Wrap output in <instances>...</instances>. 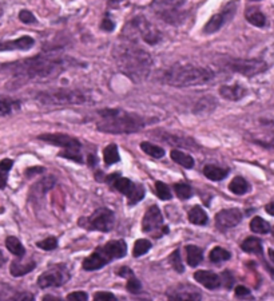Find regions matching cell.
I'll use <instances>...</instances> for the list:
<instances>
[{"label": "cell", "mask_w": 274, "mask_h": 301, "mask_svg": "<svg viewBox=\"0 0 274 301\" xmlns=\"http://www.w3.org/2000/svg\"><path fill=\"white\" fill-rule=\"evenodd\" d=\"M74 61L70 58L55 54H41L36 57L28 58L24 61L11 63L7 68L11 71L14 81L17 85L26 83L34 79L55 78L61 72L71 67Z\"/></svg>", "instance_id": "6da1fadb"}, {"label": "cell", "mask_w": 274, "mask_h": 301, "mask_svg": "<svg viewBox=\"0 0 274 301\" xmlns=\"http://www.w3.org/2000/svg\"><path fill=\"white\" fill-rule=\"evenodd\" d=\"M114 58L119 70L131 81L142 82L149 78L152 67L151 57L134 42L118 46L114 51Z\"/></svg>", "instance_id": "7a4b0ae2"}, {"label": "cell", "mask_w": 274, "mask_h": 301, "mask_svg": "<svg viewBox=\"0 0 274 301\" xmlns=\"http://www.w3.org/2000/svg\"><path fill=\"white\" fill-rule=\"evenodd\" d=\"M99 119L96 127L99 131L108 134H131L142 130L149 123H154L155 119L149 121L142 115L125 111L122 108H103L98 111Z\"/></svg>", "instance_id": "3957f363"}, {"label": "cell", "mask_w": 274, "mask_h": 301, "mask_svg": "<svg viewBox=\"0 0 274 301\" xmlns=\"http://www.w3.org/2000/svg\"><path fill=\"white\" fill-rule=\"evenodd\" d=\"M214 78V72L206 67L194 65H174L163 72L162 81L173 87H193L205 85Z\"/></svg>", "instance_id": "277c9868"}, {"label": "cell", "mask_w": 274, "mask_h": 301, "mask_svg": "<svg viewBox=\"0 0 274 301\" xmlns=\"http://www.w3.org/2000/svg\"><path fill=\"white\" fill-rule=\"evenodd\" d=\"M127 254V244L123 240H112L101 245L83 260L82 268L85 271H98L111 261L123 258Z\"/></svg>", "instance_id": "5b68a950"}, {"label": "cell", "mask_w": 274, "mask_h": 301, "mask_svg": "<svg viewBox=\"0 0 274 301\" xmlns=\"http://www.w3.org/2000/svg\"><path fill=\"white\" fill-rule=\"evenodd\" d=\"M36 101L46 106L83 105L91 101V95L85 90L58 88V90H47V91L39 92L36 95Z\"/></svg>", "instance_id": "8992f818"}, {"label": "cell", "mask_w": 274, "mask_h": 301, "mask_svg": "<svg viewBox=\"0 0 274 301\" xmlns=\"http://www.w3.org/2000/svg\"><path fill=\"white\" fill-rule=\"evenodd\" d=\"M123 34L129 39V42L135 43L136 37H141L147 44H158L162 41V32L150 23L146 17L136 16L123 28Z\"/></svg>", "instance_id": "52a82bcc"}, {"label": "cell", "mask_w": 274, "mask_h": 301, "mask_svg": "<svg viewBox=\"0 0 274 301\" xmlns=\"http://www.w3.org/2000/svg\"><path fill=\"white\" fill-rule=\"evenodd\" d=\"M37 139H41L43 142L51 143V145L63 147L65 150L59 153L58 157L71 159V161H75L78 163L83 162L82 143L78 138L67 136V134H62V133H52V134L47 133V134H42V136L37 137Z\"/></svg>", "instance_id": "ba28073f"}, {"label": "cell", "mask_w": 274, "mask_h": 301, "mask_svg": "<svg viewBox=\"0 0 274 301\" xmlns=\"http://www.w3.org/2000/svg\"><path fill=\"white\" fill-rule=\"evenodd\" d=\"M79 225L87 230L110 232L115 225V214L108 208H99L90 217L81 218Z\"/></svg>", "instance_id": "9c48e42d"}, {"label": "cell", "mask_w": 274, "mask_h": 301, "mask_svg": "<svg viewBox=\"0 0 274 301\" xmlns=\"http://www.w3.org/2000/svg\"><path fill=\"white\" fill-rule=\"evenodd\" d=\"M107 182L110 183L114 189L121 192L123 196L127 197L130 205H135L136 202L143 200V197H145V187H143L141 183L132 182L131 179L121 177L118 173L108 176Z\"/></svg>", "instance_id": "30bf717a"}, {"label": "cell", "mask_w": 274, "mask_h": 301, "mask_svg": "<svg viewBox=\"0 0 274 301\" xmlns=\"http://www.w3.org/2000/svg\"><path fill=\"white\" fill-rule=\"evenodd\" d=\"M186 0H154L151 8L166 23H180L182 21L181 8Z\"/></svg>", "instance_id": "8fae6325"}, {"label": "cell", "mask_w": 274, "mask_h": 301, "mask_svg": "<svg viewBox=\"0 0 274 301\" xmlns=\"http://www.w3.org/2000/svg\"><path fill=\"white\" fill-rule=\"evenodd\" d=\"M71 277L70 269L66 264H55L37 277V285L43 289L58 288L65 285Z\"/></svg>", "instance_id": "7c38bea8"}, {"label": "cell", "mask_w": 274, "mask_h": 301, "mask_svg": "<svg viewBox=\"0 0 274 301\" xmlns=\"http://www.w3.org/2000/svg\"><path fill=\"white\" fill-rule=\"evenodd\" d=\"M142 230L143 233L154 234L155 238L165 233H169V228L163 225V216L156 205H151L146 210L142 220Z\"/></svg>", "instance_id": "4fadbf2b"}, {"label": "cell", "mask_w": 274, "mask_h": 301, "mask_svg": "<svg viewBox=\"0 0 274 301\" xmlns=\"http://www.w3.org/2000/svg\"><path fill=\"white\" fill-rule=\"evenodd\" d=\"M227 67L230 68L231 71L251 78V77L266 71L269 66L266 62L261 61V59H233L227 63Z\"/></svg>", "instance_id": "5bb4252c"}, {"label": "cell", "mask_w": 274, "mask_h": 301, "mask_svg": "<svg viewBox=\"0 0 274 301\" xmlns=\"http://www.w3.org/2000/svg\"><path fill=\"white\" fill-rule=\"evenodd\" d=\"M237 7L238 3L236 0L230 2V3H227L221 12L216 14L214 16H211L209 19L206 24H205V27H203V34H216L217 31H220L221 28L224 27L225 24L229 23L234 17L236 12H237Z\"/></svg>", "instance_id": "9a60e30c"}, {"label": "cell", "mask_w": 274, "mask_h": 301, "mask_svg": "<svg viewBox=\"0 0 274 301\" xmlns=\"http://www.w3.org/2000/svg\"><path fill=\"white\" fill-rule=\"evenodd\" d=\"M152 136L156 137L159 141L166 142L169 145L177 146V147H182V149H190L193 152H198L200 145L194 141L193 138H189L182 134H175V133H169L166 130H156L152 133Z\"/></svg>", "instance_id": "2e32d148"}, {"label": "cell", "mask_w": 274, "mask_h": 301, "mask_svg": "<svg viewBox=\"0 0 274 301\" xmlns=\"http://www.w3.org/2000/svg\"><path fill=\"white\" fill-rule=\"evenodd\" d=\"M242 212L240 209H224L218 212L216 216V225L221 232H226V230L236 228L238 223L242 221Z\"/></svg>", "instance_id": "e0dca14e"}, {"label": "cell", "mask_w": 274, "mask_h": 301, "mask_svg": "<svg viewBox=\"0 0 274 301\" xmlns=\"http://www.w3.org/2000/svg\"><path fill=\"white\" fill-rule=\"evenodd\" d=\"M167 297L170 300L177 301H187V300H200L202 297V293H201L193 285H187V284H180L177 285V287L170 288L169 291H167Z\"/></svg>", "instance_id": "ac0fdd59"}, {"label": "cell", "mask_w": 274, "mask_h": 301, "mask_svg": "<svg viewBox=\"0 0 274 301\" xmlns=\"http://www.w3.org/2000/svg\"><path fill=\"white\" fill-rule=\"evenodd\" d=\"M35 41L34 37L24 36L17 37V39H14V41H6V42H0V51H14V50H30V48L34 47Z\"/></svg>", "instance_id": "d6986e66"}, {"label": "cell", "mask_w": 274, "mask_h": 301, "mask_svg": "<svg viewBox=\"0 0 274 301\" xmlns=\"http://www.w3.org/2000/svg\"><path fill=\"white\" fill-rule=\"evenodd\" d=\"M247 94V90L244 87V86L238 85H224L220 87V95L226 101L231 102H237L244 99Z\"/></svg>", "instance_id": "ffe728a7"}, {"label": "cell", "mask_w": 274, "mask_h": 301, "mask_svg": "<svg viewBox=\"0 0 274 301\" xmlns=\"http://www.w3.org/2000/svg\"><path fill=\"white\" fill-rule=\"evenodd\" d=\"M194 278H195L197 283H200L202 284L203 287L207 288V289H217V288H220L222 285L221 283V277L214 272H209V271H197L194 273Z\"/></svg>", "instance_id": "44dd1931"}, {"label": "cell", "mask_w": 274, "mask_h": 301, "mask_svg": "<svg viewBox=\"0 0 274 301\" xmlns=\"http://www.w3.org/2000/svg\"><path fill=\"white\" fill-rule=\"evenodd\" d=\"M0 300H34V294L28 292H15L10 285L0 284Z\"/></svg>", "instance_id": "7402d4cb"}, {"label": "cell", "mask_w": 274, "mask_h": 301, "mask_svg": "<svg viewBox=\"0 0 274 301\" xmlns=\"http://www.w3.org/2000/svg\"><path fill=\"white\" fill-rule=\"evenodd\" d=\"M36 268V262L34 260L26 261V262H22L19 260H15L11 262L10 272L14 277H21V276H24V274L30 273Z\"/></svg>", "instance_id": "603a6c76"}, {"label": "cell", "mask_w": 274, "mask_h": 301, "mask_svg": "<svg viewBox=\"0 0 274 301\" xmlns=\"http://www.w3.org/2000/svg\"><path fill=\"white\" fill-rule=\"evenodd\" d=\"M245 17L249 23L256 26V27H265V24H266V16L260 8H247L246 12H245Z\"/></svg>", "instance_id": "cb8c5ba5"}, {"label": "cell", "mask_w": 274, "mask_h": 301, "mask_svg": "<svg viewBox=\"0 0 274 301\" xmlns=\"http://www.w3.org/2000/svg\"><path fill=\"white\" fill-rule=\"evenodd\" d=\"M229 174V170L218 167L216 165H206L203 167V176L210 181H222Z\"/></svg>", "instance_id": "d4e9b609"}, {"label": "cell", "mask_w": 274, "mask_h": 301, "mask_svg": "<svg viewBox=\"0 0 274 301\" xmlns=\"http://www.w3.org/2000/svg\"><path fill=\"white\" fill-rule=\"evenodd\" d=\"M217 102L213 97H210V95H206L205 98L200 99V101L197 102V105L194 106V112L195 114H209L216 108Z\"/></svg>", "instance_id": "484cf974"}, {"label": "cell", "mask_w": 274, "mask_h": 301, "mask_svg": "<svg viewBox=\"0 0 274 301\" xmlns=\"http://www.w3.org/2000/svg\"><path fill=\"white\" fill-rule=\"evenodd\" d=\"M170 157L173 159L174 162L178 163V165L183 166L185 169H193L194 167V159L193 157L186 154V153L181 152V150H171L170 153Z\"/></svg>", "instance_id": "4316f807"}, {"label": "cell", "mask_w": 274, "mask_h": 301, "mask_svg": "<svg viewBox=\"0 0 274 301\" xmlns=\"http://www.w3.org/2000/svg\"><path fill=\"white\" fill-rule=\"evenodd\" d=\"M186 256H187V264L190 265V267H198V265L201 264V261H202L203 258V253H202V249L201 248H198L197 245H187L186 248Z\"/></svg>", "instance_id": "83f0119b"}, {"label": "cell", "mask_w": 274, "mask_h": 301, "mask_svg": "<svg viewBox=\"0 0 274 301\" xmlns=\"http://www.w3.org/2000/svg\"><path fill=\"white\" fill-rule=\"evenodd\" d=\"M229 190H230L231 193L237 194V196H242V194H246L250 190V185H249V182L244 177H236L229 183Z\"/></svg>", "instance_id": "f1b7e54d"}, {"label": "cell", "mask_w": 274, "mask_h": 301, "mask_svg": "<svg viewBox=\"0 0 274 301\" xmlns=\"http://www.w3.org/2000/svg\"><path fill=\"white\" fill-rule=\"evenodd\" d=\"M241 249L246 253L262 254V242L257 237H247L246 240L241 244Z\"/></svg>", "instance_id": "f546056e"}, {"label": "cell", "mask_w": 274, "mask_h": 301, "mask_svg": "<svg viewBox=\"0 0 274 301\" xmlns=\"http://www.w3.org/2000/svg\"><path fill=\"white\" fill-rule=\"evenodd\" d=\"M189 221L194 225H198V227H203L206 225L207 221H209V217H207L206 212L202 209L201 206H194L193 209L189 212Z\"/></svg>", "instance_id": "4dcf8cb0"}, {"label": "cell", "mask_w": 274, "mask_h": 301, "mask_svg": "<svg viewBox=\"0 0 274 301\" xmlns=\"http://www.w3.org/2000/svg\"><path fill=\"white\" fill-rule=\"evenodd\" d=\"M6 247H7V249L11 253L19 258H22L26 254V249H24L23 244L15 236H8L6 238Z\"/></svg>", "instance_id": "1f68e13d"}, {"label": "cell", "mask_w": 274, "mask_h": 301, "mask_svg": "<svg viewBox=\"0 0 274 301\" xmlns=\"http://www.w3.org/2000/svg\"><path fill=\"white\" fill-rule=\"evenodd\" d=\"M103 159H105L106 165H114L121 161V156H119L118 146L111 143V145L106 146L103 150Z\"/></svg>", "instance_id": "d6a6232c"}, {"label": "cell", "mask_w": 274, "mask_h": 301, "mask_svg": "<svg viewBox=\"0 0 274 301\" xmlns=\"http://www.w3.org/2000/svg\"><path fill=\"white\" fill-rule=\"evenodd\" d=\"M250 230L253 233L257 234H266L270 232V223L265 221L261 217H254L250 221Z\"/></svg>", "instance_id": "836d02e7"}, {"label": "cell", "mask_w": 274, "mask_h": 301, "mask_svg": "<svg viewBox=\"0 0 274 301\" xmlns=\"http://www.w3.org/2000/svg\"><path fill=\"white\" fill-rule=\"evenodd\" d=\"M21 108V102L11 98H0V115H8Z\"/></svg>", "instance_id": "e575fe53"}, {"label": "cell", "mask_w": 274, "mask_h": 301, "mask_svg": "<svg viewBox=\"0 0 274 301\" xmlns=\"http://www.w3.org/2000/svg\"><path fill=\"white\" fill-rule=\"evenodd\" d=\"M230 257H231L230 252H227L226 249H224V248H221V247H216L209 254L210 261L214 262V264H218V262H222V261L230 260Z\"/></svg>", "instance_id": "d590c367"}, {"label": "cell", "mask_w": 274, "mask_h": 301, "mask_svg": "<svg viewBox=\"0 0 274 301\" xmlns=\"http://www.w3.org/2000/svg\"><path fill=\"white\" fill-rule=\"evenodd\" d=\"M141 149H142L147 156L152 157V158H162V157H165V150L151 142H142L141 143Z\"/></svg>", "instance_id": "8d00e7d4"}, {"label": "cell", "mask_w": 274, "mask_h": 301, "mask_svg": "<svg viewBox=\"0 0 274 301\" xmlns=\"http://www.w3.org/2000/svg\"><path fill=\"white\" fill-rule=\"evenodd\" d=\"M151 249V242L149 240H145V238H139L135 241L134 244V249H132V256L135 258L141 257L143 254H146L147 252Z\"/></svg>", "instance_id": "74e56055"}, {"label": "cell", "mask_w": 274, "mask_h": 301, "mask_svg": "<svg viewBox=\"0 0 274 301\" xmlns=\"http://www.w3.org/2000/svg\"><path fill=\"white\" fill-rule=\"evenodd\" d=\"M174 192H175L177 196L180 197L181 200H189L190 197L193 196V190H191L189 183L186 182L175 183L174 185Z\"/></svg>", "instance_id": "f35d334b"}, {"label": "cell", "mask_w": 274, "mask_h": 301, "mask_svg": "<svg viewBox=\"0 0 274 301\" xmlns=\"http://www.w3.org/2000/svg\"><path fill=\"white\" fill-rule=\"evenodd\" d=\"M127 283H126V288H127V291L132 294H138L142 292V284H141V281L135 277V274L132 272L130 276H127Z\"/></svg>", "instance_id": "ab89813d"}, {"label": "cell", "mask_w": 274, "mask_h": 301, "mask_svg": "<svg viewBox=\"0 0 274 301\" xmlns=\"http://www.w3.org/2000/svg\"><path fill=\"white\" fill-rule=\"evenodd\" d=\"M155 194L158 196V198H161L163 201L171 200L170 187L165 182H161V181H156L155 182Z\"/></svg>", "instance_id": "60d3db41"}, {"label": "cell", "mask_w": 274, "mask_h": 301, "mask_svg": "<svg viewBox=\"0 0 274 301\" xmlns=\"http://www.w3.org/2000/svg\"><path fill=\"white\" fill-rule=\"evenodd\" d=\"M169 261H170V264H171V267L174 268V271L178 272V273H183V271H185V268H183L182 260H181L180 249H175V251H174L173 253L170 254Z\"/></svg>", "instance_id": "b9f144b4"}, {"label": "cell", "mask_w": 274, "mask_h": 301, "mask_svg": "<svg viewBox=\"0 0 274 301\" xmlns=\"http://www.w3.org/2000/svg\"><path fill=\"white\" fill-rule=\"evenodd\" d=\"M36 247L43 251H54L58 248V240L55 237H47V238L36 242Z\"/></svg>", "instance_id": "7bdbcfd3"}, {"label": "cell", "mask_w": 274, "mask_h": 301, "mask_svg": "<svg viewBox=\"0 0 274 301\" xmlns=\"http://www.w3.org/2000/svg\"><path fill=\"white\" fill-rule=\"evenodd\" d=\"M19 19H21V22H23V23L26 24L36 23V17H35V15L28 10H22L21 12H19Z\"/></svg>", "instance_id": "ee69618b"}, {"label": "cell", "mask_w": 274, "mask_h": 301, "mask_svg": "<svg viewBox=\"0 0 274 301\" xmlns=\"http://www.w3.org/2000/svg\"><path fill=\"white\" fill-rule=\"evenodd\" d=\"M67 300H78V301H85V300H88V294L86 293V292H82V291H78V292H72V293H68L67 294Z\"/></svg>", "instance_id": "f6af8a7d"}, {"label": "cell", "mask_w": 274, "mask_h": 301, "mask_svg": "<svg viewBox=\"0 0 274 301\" xmlns=\"http://www.w3.org/2000/svg\"><path fill=\"white\" fill-rule=\"evenodd\" d=\"M94 300L96 301H102V300H106V301H112V300H116L115 296L112 293H110V292H98V293L94 294Z\"/></svg>", "instance_id": "bcb514c9"}, {"label": "cell", "mask_w": 274, "mask_h": 301, "mask_svg": "<svg viewBox=\"0 0 274 301\" xmlns=\"http://www.w3.org/2000/svg\"><path fill=\"white\" fill-rule=\"evenodd\" d=\"M253 141L258 145L266 147V149H274V137L269 139H253Z\"/></svg>", "instance_id": "7dc6e473"}, {"label": "cell", "mask_w": 274, "mask_h": 301, "mask_svg": "<svg viewBox=\"0 0 274 301\" xmlns=\"http://www.w3.org/2000/svg\"><path fill=\"white\" fill-rule=\"evenodd\" d=\"M101 28L102 30L107 31V32H111L114 28H115V23L111 21V19H108V17H105L103 21H102V24H101Z\"/></svg>", "instance_id": "c3c4849f"}, {"label": "cell", "mask_w": 274, "mask_h": 301, "mask_svg": "<svg viewBox=\"0 0 274 301\" xmlns=\"http://www.w3.org/2000/svg\"><path fill=\"white\" fill-rule=\"evenodd\" d=\"M12 165H14V161L10 158H4L0 161V170L2 172H10L11 167H12Z\"/></svg>", "instance_id": "681fc988"}, {"label": "cell", "mask_w": 274, "mask_h": 301, "mask_svg": "<svg viewBox=\"0 0 274 301\" xmlns=\"http://www.w3.org/2000/svg\"><path fill=\"white\" fill-rule=\"evenodd\" d=\"M221 283H222V284H224V283H225V285H226L227 288H231V285H233V283H234L233 276H231V274L229 273V272H225V273L222 274V278H221Z\"/></svg>", "instance_id": "f907efd6"}, {"label": "cell", "mask_w": 274, "mask_h": 301, "mask_svg": "<svg viewBox=\"0 0 274 301\" xmlns=\"http://www.w3.org/2000/svg\"><path fill=\"white\" fill-rule=\"evenodd\" d=\"M234 293H236V296H237V297H244V296H249V294H250V289H247L246 287H242V285H240V287L236 288Z\"/></svg>", "instance_id": "816d5d0a"}, {"label": "cell", "mask_w": 274, "mask_h": 301, "mask_svg": "<svg viewBox=\"0 0 274 301\" xmlns=\"http://www.w3.org/2000/svg\"><path fill=\"white\" fill-rule=\"evenodd\" d=\"M132 273V271L130 269L129 267H121L119 268V271L116 272V274H119V276H122V277H127V276H130V274Z\"/></svg>", "instance_id": "f5cc1de1"}, {"label": "cell", "mask_w": 274, "mask_h": 301, "mask_svg": "<svg viewBox=\"0 0 274 301\" xmlns=\"http://www.w3.org/2000/svg\"><path fill=\"white\" fill-rule=\"evenodd\" d=\"M7 172H2V170H0V189H4L6 185H7Z\"/></svg>", "instance_id": "db71d44e"}, {"label": "cell", "mask_w": 274, "mask_h": 301, "mask_svg": "<svg viewBox=\"0 0 274 301\" xmlns=\"http://www.w3.org/2000/svg\"><path fill=\"white\" fill-rule=\"evenodd\" d=\"M44 172V167H31V169H27L26 174L28 177H31L32 174H41V173Z\"/></svg>", "instance_id": "11a10c76"}, {"label": "cell", "mask_w": 274, "mask_h": 301, "mask_svg": "<svg viewBox=\"0 0 274 301\" xmlns=\"http://www.w3.org/2000/svg\"><path fill=\"white\" fill-rule=\"evenodd\" d=\"M265 210H266L267 214H270V216H274V201L273 202H269L265 206Z\"/></svg>", "instance_id": "9f6ffc18"}, {"label": "cell", "mask_w": 274, "mask_h": 301, "mask_svg": "<svg viewBox=\"0 0 274 301\" xmlns=\"http://www.w3.org/2000/svg\"><path fill=\"white\" fill-rule=\"evenodd\" d=\"M88 165L90 166L96 165V157L92 156V154H90V156H88Z\"/></svg>", "instance_id": "6f0895ef"}, {"label": "cell", "mask_w": 274, "mask_h": 301, "mask_svg": "<svg viewBox=\"0 0 274 301\" xmlns=\"http://www.w3.org/2000/svg\"><path fill=\"white\" fill-rule=\"evenodd\" d=\"M43 300H61V298L55 297V296H51V294H47V296H44Z\"/></svg>", "instance_id": "680465c9"}, {"label": "cell", "mask_w": 274, "mask_h": 301, "mask_svg": "<svg viewBox=\"0 0 274 301\" xmlns=\"http://www.w3.org/2000/svg\"><path fill=\"white\" fill-rule=\"evenodd\" d=\"M4 262H6V258H4L3 253H2V252H0V268L3 267V264H4Z\"/></svg>", "instance_id": "91938a15"}, {"label": "cell", "mask_w": 274, "mask_h": 301, "mask_svg": "<svg viewBox=\"0 0 274 301\" xmlns=\"http://www.w3.org/2000/svg\"><path fill=\"white\" fill-rule=\"evenodd\" d=\"M267 253H269V257H270V260L274 262V251L273 249H269V252H267Z\"/></svg>", "instance_id": "94428289"}, {"label": "cell", "mask_w": 274, "mask_h": 301, "mask_svg": "<svg viewBox=\"0 0 274 301\" xmlns=\"http://www.w3.org/2000/svg\"><path fill=\"white\" fill-rule=\"evenodd\" d=\"M2 14H3V7H2V4H0V16H2Z\"/></svg>", "instance_id": "6125c7cd"}, {"label": "cell", "mask_w": 274, "mask_h": 301, "mask_svg": "<svg viewBox=\"0 0 274 301\" xmlns=\"http://www.w3.org/2000/svg\"><path fill=\"white\" fill-rule=\"evenodd\" d=\"M251 2H258V0H251Z\"/></svg>", "instance_id": "be15d7a7"}, {"label": "cell", "mask_w": 274, "mask_h": 301, "mask_svg": "<svg viewBox=\"0 0 274 301\" xmlns=\"http://www.w3.org/2000/svg\"><path fill=\"white\" fill-rule=\"evenodd\" d=\"M273 236H274V228H273Z\"/></svg>", "instance_id": "e7e4bbea"}]
</instances>
